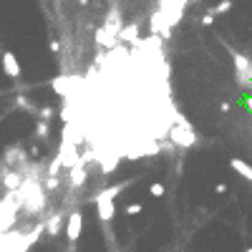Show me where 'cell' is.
<instances>
[{"label":"cell","mask_w":252,"mask_h":252,"mask_svg":"<svg viewBox=\"0 0 252 252\" xmlns=\"http://www.w3.org/2000/svg\"><path fill=\"white\" fill-rule=\"evenodd\" d=\"M81 225H83V214L81 212H73L68 217V225H66V234H68V242H76L81 237Z\"/></svg>","instance_id":"obj_1"},{"label":"cell","mask_w":252,"mask_h":252,"mask_svg":"<svg viewBox=\"0 0 252 252\" xmlns=\"http://www.w3.org/2000/svg\"><path fill=\"white\" fill-rule=\"evenodd\" d=\"M3 71H5V76H10V78H20V66H18L16 53L3 51Z\"/></svg>","instance_id":"obj_2"},{"label":"cell","mask_w":252,"mask_h":252,"mask_svg":"<svg viewBox=\"0 0 252 252\" xmlns=\"http://www.w3.org/2000/svg\"><path fill=\"white\" fill-rule=\"evenodd\" d=\"M129 184H131V182H118V184H114V187H106L103 192H98V194H96V202H114Z\"/></svg>","instance_id":"obj_3"},{"label":"cell","mask_w":252,"mask_h":252,"mask_svg":"<svg viewBox=\"0 0 252 252\" xmlns=\"http://www.w3.org/2000/svg\"><path fill=\"white\" fill-rule=\"evenodd\" d=\"M230 167L240 174V176H245L247 182H252V167L247 164V161H242V159H230Z\"/></svg>","instance_id":"obj_4"},{"label":"cell","mask_w":252,"mask_h":252,"mask_svg":"<svg viewBox=\"0 0 252 252\" xmlns=\"http://www.w3.org/2000/svg\"><path fill=\"white\" fill-rule=\"evenodd\" d=\"M172 139L179 141L182 146H192V144H194V134H187V129H174L172 131Z\"/></svg>","instance_id":"obj_5"},{"label":"cell","mask_w":252,"mask_h":252,"mask_svg":"<svg viewBox=\"0 0 252 252\" xmlns=\"http://www.w3.org/2000/svg\"><path fill=\"white\" fill-rule=\"evenodd\" d=\"M96 207H98V217L103 222H111L114 219V202H96Z\"/></svg>","instance_id":"obj_6"},{"label":"cell","mask_w":252,"mask_h":252,"mask_svg":"<svg viewBox=\"0 0 252 252\" xmlns=\"http://www.w3.org/2000/svg\"><path fill=\"white\" fill-rule=\"evenodd\" d=\"M136 23H131V25H126L124 28V31L121 33H118V38H121V40H136Z\"/></svg>","instance_id":"obj_7"},{"label":"cell","mask_w":252,"mask_h":252,"mask_svg":"<svg viewBox=\"0 0 252 252\" xmlns=\"http://www.w3.org/2000/svg\"><path fill=\"white\" fill-rule=\"evenodd\" d=\"M83 179H86V172H83V167L78 164L76 169L71 172V182H73V187H81V184H83Z\"/></svg>","instance_id":"obj_8"},{"label":"cell","mask_w":252,"mask_h":252,"mask_svg":"<svg viewBox=\"0 0 252 252\" xmlns=\"http://www.w3.org/2000/svg\"><path fill=\"white\" fill-rule=\"evenodd\" d=\"M58 230H61V214H56L53 219H48V234H51V237H56V234H58Z\"/></svg>","instance_id":"obj_9"},{"label":"cell","mask_w":252,"mask_h":252,"mask_svg":"<svg viewBox=\"0 0 252 252\" xmlns=\"http://www.w3.org/2000/svg\"><path fill=\"white\" fill-rule=\"evenodd\" d=\"M232 8V0H222V3H217V8H212L214 10V16H222V13H227Z\"/></svg>","instance_id":"obj_10"},{"label":"cell","mask_w":252,"mask_h":252,"mask_svg":"<svg viewBox=\"0 0 252 252\" xmlns=\"http://www.w3.org/2000/svg\"><path fill=\"white\" fill-rule=\"evenodd\" d=\"M18 184H20V176H18V174H8V176H5V187H8V189H16Z\"/></svg>","instance_id":"obj_11"},{"label":"cell","mask_w":252,"mask_h":252,"mask_svg":"<svg viewBox=\"0 0 252 252\" xmlns=\"http://www.w3.org/2000/svg\"><path fill=\"white\" fill-rule=\"evenodd\" d=\"M149 192H152V197H161V194H164V184L154 182V184L149 187Z\"/></svg>","instance_id":"obj_12"},{"label":"cell","mask_w":252,"mask_h":252,"mask_svg":"<svg viewBox=\"0 0 252 252\" xmlns=\"http://www.w3.org/2000/svg\"><path fill=\"white\" fill-rule=\"evenodd\" d=\"M214 18H217V16H214V10H207L204 16H202V25H212V23H214Z\"/></svg>","instance_id":"obj_13"},{"label":"cell","mask_w":252,"mask_h":252,"mask_svg":"<svg viewBox=\"0 0 252 252\" xmlns=\"http://www.w3.org/2000/svg\"><path fill=\"white\" fill-rule=\"evenodd\" d=\"M46 136H48V124L38 121V139H46Z\"/></svg>","instance_id":"obj_14"},{"label":"cell","mask_w":252,"mask_h":252,"mask_svg":"<svg viewBox=\"0 0 252 252\" xmlns=\"http://www.w3.org/2000/svg\"><path fill=\"white\" fill-rule=\"evenodd\" d=\"M51 116H53V109H51V106H43V109H40V121H46V124H48V118H51Z\"/></svg>","instance_id":"obj_15"},{"label":"cell","mask_w":252,"mask_h":252,"mask_svg":"<svg viewBox=\"0 0 252 252\" xmlns=\"http://www.w3.org/2000/svg\"><path fill=\"white\" fill-rule=\"evenodd\" d=\"M139 212H141V204H129V207H126V214H129V217H131V214H139Z\"/></svg>","instance_id":"obj_16"},{"label":"cell","mask_w":252,"mask_h":252,"mask_svg":"<svg viewBox=\"0 0 252 252\" xmlns=\"http://www.w3.org/2000/svg\"><path fill=\"white\" fill-rule=\"evenodd\" d=\"M245 106H247V109L252 111V96H250V98H245Z\"/></svg>","instance_id":"obj_17"},{"label":"cell","mask_w":252,"mask_h":252,"mask_svg":"<svg viewBox=\"0 0 252 252\" xmlns=\"http://www.w3.org/2000/svg\"><path fill=\"white\" fill-rule=\"evenodd\" d=\"M78 3H83V5H86V3H88V0H78Z\"/></svg>","instance_id":"obj_18"},{"label":"cell","mask_w":252,"mask_h":252,"mask_svg":"<svg viewBox=\"0 0 252 252\" xmlns=\"http://www.w3.org/2000/svg\"><path fill=\"white\" fill-rule=\"evenodd\" d=\"M245 252H252V247H250V250H245Z\"/></svg>","instance_id":"obj_19"},{"label":"cell","mask_w":252,"mask_h":252,"mask_svg":"<svg viewBox=\"0 0 252 252\" xmlns=\"http://www.w3.org/2000/svg\"><path fill=\"white\" fill-rule=\"evenodd\" d=\"M192 3H199V0H192Z\"/></svg>","instance_id":"obj_20"}]
</instances>
